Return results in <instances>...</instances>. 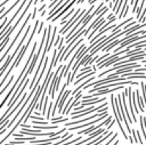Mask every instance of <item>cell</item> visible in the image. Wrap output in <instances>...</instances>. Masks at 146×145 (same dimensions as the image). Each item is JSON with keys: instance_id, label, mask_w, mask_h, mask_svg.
I'll return each instance as SVG.
<instances>
[{"instance_id": "obj_6", "label": "cell", "mask_w": 146, "mask_h": 145, "mask_svg": "<svg viewBox=\"0 0 146 145\" xmlns=\"http://www.w3.org/2000/svg\"><path fill=\"white\" fill-rule=\"evenodd\" d=\"M114 98H115V96H114V95H111L110 99H111L112 110H113V112H114V115H115V120H116V123L119 124V129H120V131L122 132V135H123L124 139H129V136L125 134V131H124V129H123V127H122V124H121V121H122V119L120 118V114H119V112H117V108H116V106H115V100H114Z\"/></svg>"}, {"instance_id": "obj_29", "label": "cell", "mask_w": 146, "mask_h": 145, "mask_svg": "<svg viewBox=\"0 0 146 145\" xmlns=\"http://www.w3.org/2000/svg\"><path fill=\"white\" fill-rule=\"evenodd\" d=\"M83 1H84V0H78V1H76V3H78V5H81Z\"/></svg>"}, {"instance_id": "obj_20", "label": "cell", "mask_w": 146, "mask_h": 145, "mask_svg": "<svg viewBox=\"0 0 146 145\" xmlns=\"http://www.w3.org/2000/svg\"><path fill=\"white\" fill-rule=\"evenodd\" d=\"M71 118H62V119H59V120H56L55 118L51 120V123L52 124H57V123H60V122H68V120H70Z\"/></svg>"}, {"instance_id": "obj_17", "label": "cell", "mask_w": 146, "mask_h": 145, "mask_svg": "<svg viewBox=\"0 0 146 145\" xmlns=\"http://www.w3.org/2000/svg\"><path fill=\"white\" fill-rule=\"evenodd\" d=\"M14 78H15V75H14V74H11V75L9 76V82H7V84H6V86H3V87L1 88V90H0V95H2V94L5 92V90H6V89L9 87V84H10V83L14 81Z\"/></svg>"}, {"instance_id": "obj_8", "label": "cell", "mask_w": 146, "mask_h": 145, "mask_svg": "<svg viewBox=\"0 0 146 145\" xmlns=\"http://www.w3.org/2000/svg\"><path fill=\"white\" fill-rule=\"evenodd\" d=\"M64 66L63 65H59L58 66V69L56 70V72H55V75L52 76V79H51V81H50V87H49V95H50V97L51 98H54L55 97V88H56V81H57V78H58V75H59V73H60V71H62V69H63Z\"/></svg>"}, {"instance_id": "obj_4", "label": "cell", "mask_w": 146, "mask_h": 145, "mask_svg": "<svg viewBox=\"0 0 146 145\" xmlns=\"http://www.w3.org/2000/svg\"><path fill=\"white\" fill-rule=\"evenodd\" d=\"M30 19H32V15H30V14H29V15H27V17L25 18V21L23 22V24H22V26L19 27V30H18V32L16 33V35H15V38L13 39V41H11V42L9 43V46L7 47V49H6V50H5L3 53H2V56H1V58H0V62H1V63H2L3 61H5V58H6V56L8 55V53H9V50H10V49L13 48V46L15 45V42H16V41L18 40V37H19V35H21V33H22V32L24 31V29H25V26H26V25H29V21H30Z\"/></svg>"}, {"instance_id": "obj_2", "label": "cell", "mask_w": 146, "mask_h": 145, "mask_svg": "<svg viewBox=\"0 0 146 145\" xmlns=\"http://www.w3.org/2000/svg\"><path fill=\"white\" fill-rule=\"evenodd\" d=\"M34 2V0H29V2H27V6L23 9V11L21 13V15H19V17H18V19L16 21V23L14 24V25H11V27L0 38V40H1V43H0V50H1V53H3L5 51V47H6V45H7V42L9 41V38H10V35H11V33L15 31V29L18 26V24L22 22V18H24V16H25V14L27 13V10H29V8L31 7V5Z\"/></svg>"}, {"instance_id": "obj_16", "label": "cell", "mask_w": 146, "mask_h": 145, "mask_svg": "<svg viewBox=\"0 0 146 145\" xmlns=\"http://www.w3.org/2000/svg\"><path fill=\"white\" fill-rule=\"evenodd\" d=\"M139 122H140V129H141V132H143V137L146 140V130H145L146 127L144 124V116H139Z\"/></svg>"}, {"instance_id": "obj_14", "label": "cell", "mask_w": 146, "mask_h": 145, "mask_svg": "<svg viewBox=\"0 0 146 145\" xmlns=\"http://www.w3.org/2000/svg\"><path fill=\"white\" fill-rule=\"evenodd\" d=\"M82 41H83V38H82V39H79V40L75 42V45H74V46H73V47H72V48L68 50V53L65 55V57H64V59H63V61H66V59H68V57L71 56V54L73 53V50H75V49H76V47H78V46H80Z\"/></svg>"}, {"instance_id": "obj_22", "label": "cell", "mask_w": 146, "mask_h": 145, "mask_svg": "<svg viewBox=\"0 0 146 145\" xmlns=\"http://www.w3.org/2000/svg\"><path fill=\"white\" fill-rule=\"evenodd\" d=\"M115 122H116V120H115V119H113V120H112V122H111V123H110V124L106 127V129H107V130H110V129H111V128L114 126V123H115Z\"/></svg>"}, {"instance_id": "obj_18", "label": "cell", "mask_w": 146, "mask_h": 145, "mask_svg": "<svg viewBox=\"0 0 146 145\" xmlns=\"http://www.w3.org/2000/svg\"><path fill=\"white\" fill-rule=\"evenodd\" d=\"M73 11H74V9H72V10H70L68 13H66L65 15H64V17H63V19L60 21V25H64L65 23H66V21H67V18L71 16V15H73Z\"/></svg>"}, {"instance_id": "obj_30", "label": "cell", "mask_w": 146, "mask_h": 145, "mask_svg": "<svg viewBox=\"0 0 146 145\" xmlns=\"http://www.w3.org/2000/svg\"><path fill=\"white\" fill-rule=\"evenodd\" d=\"M96 1H98V0H92V1H91V2H89V5H90V6H91V5H94V3H95V2H96Z\"/></svg>"}, {"instance_id": "obj_27", "label": "cell", "mask_w": 146, "mask_h": 145, "mask_svg": "<svg viewBox=\"0 0 146 145\" xmlns=\"http://www.w3.org/2000/svg\"><path fill=\"white\" fill-rule=\"evenodd\" d=\"M46 8V3H42V6L39 8V11H43V9Z\"/></svg>"}, {"instance_id": "obj_26", "label": "cell", "mask_w": 146, "mask_h": 145, "mask_svg": "<svg viewBox=\"0 0 146 145\" xmlns=\"http://www.w3.org/2000/svg\"><path fill=\"white\" fill-rule=\"evenodd\" d=\"M9 1H11V0H3L2 2H1V5H0V7L2 8V7H5V5L7 3V2H9Z\"/></svg>"}, {"instance_id": "obj_10", "label": "cell", "mask_w": 146, "mask_h": 145, "mask_svg": "<svg viewBox=\"0 0 146 145\" xmlns=\"http://www.w3.org/2000/svg\"><path fill=\"white\" fill-rule=\"evenodd\" d=\"M31 25H27V30L25 31V33H24V35L21 38V40H19V42H18V45H17V47H16V49L13 51V55L14 56H16V54L18 53V50H21L22 49V47H23V43H24V41H25V39H26V37H29V32L31 31Z\"/></svg>"}, {"instance_id": "obj_1", "label": "cell", "mask_w": 146, "mask_h": 145, "mask_svg": "<svg viewBox=\"0 0 146 145\" xmlns=\"http://www.w3.org/2000/svg\"><path fill=\"white\" fill-rule=\"evenodd\" d=\"M40 25V22L36 19V22H35V24H34V26L32 27V31H31V34L29 35V40H27V42L22 47V49L19 50V53H18V56L15 58V61L10 64V66H9V69H8V71H7V73H5V75L2 76V79H1V82H0V86L1 87H3V83L6 82V80L9 78V73H11V71L15 69V67H17L18 65H19V63H21V61H22V58L24 57V55H25V51L27 50V48H29V46H30V42L32 41V39H33V37H34V34H35V32H36V27Z\"/></svg>"}, {"instance_id": "obj_24", "label": "cell", "mask_w": 146, "mask_h": 145, "mask_svg": "<svg viewBox=\"0 0 146 145\" xmlns=\"http://www.w3.org/2000/svg\"><path fill=\"white\" fill-rule=\"evenodd\" d=\"M6 24H7V18H5V19H2V23H1V25H0V27H1V30L6 26Z\"/></svg>"}, {"instance_id": "obj_31", "label": "cell", "mask_w": 146, "mask_h": 145, "mask_svg": "<svg viewBox=\"0 0 146 145\" xmlns=\"http://www.w3.org/2000/svg\"><path fill=\"white\" fill-rule=\"evenodd\" d=\"M131 145H135V144H131ZM139 145H140V144H139Z\"/></svg>"}, {"instance_id": "obj_12", "label": "cell", "mask_w": 146, "mask_h": 145, "mask_svg": "<svg viewBox=\"0 0 146 145\" xmlns=\"http://www.w3.org/2000/svg\"><path fill=\"white\" fill-rule=\"evenodd\" d=\"M70 95H72V90H66L65 92H64V95L62 96V99H60V102H59V105H58V112L62 114V111H63V106H64V103L66 102V99L68 98V96Z\"/></svg>"}, {"instance_id": "obj_19", "label": "cell", "mask_w": 146, "mask_h": 145, "mask_svg": "<svg viewBox=\"0 0 146 145\" xmlns=\"http://www.w3.org/2000/svg\"><path fill=\"white\" fill-rule=\"evenodd\" d=\"M64 2H65V0H59V1H58V2H57V3H56V5H55V6H54V7L50 9V11H49V15H51V14H52V13H54V11H55L57 8H59V7H60V6H62Z\"/></svg>"}, {"instance_id": "obj_9", "label": "cell", "mask_w": 146, "mask_h": 145, "mask_svg": "<svg viewBox=\"0 0 146 145\" xmlns=\"http://www.w3.org/2000/svg\"><path fill=\"white\" fill-rule=\"evenodd\" d=\"M81 11H82V9H80V8H78V9L75 10V13L73 14V16H72L71 18H68V19L66 21V23L64 24V27H62V29L59 30V34H64V33H65L66 29H67V27H68V26L71 25V23H72V22H73V21H74V19L76 18V16H78V15H79V14H80Z\"/></svg>"}, {"instance_id": "obj_25", "label": "cell", "mask_w": 146, "mask_h": 145, "mask_svg": "<svg viewBox=\"0 0 146 145\" xmlns=\"http://www.w3.org/2000/svg\"><path fill=\"white\" fill-rule=\"evenodd\" d=\"M42 29H43V22H40V25H39V29H38V33H41Z\"/></svg>"}, {"instance_id": "obj_21", "label": "cell", "mask_w": 146, "mask_h": 145, "mask_svg": "<svg viewBox=\"0 0 146 145\" xmlns=\"http://www.w3.org/2000/svg\"><path fill=\"white\" fill-rule=\"evenodd\" d=\"M140 87H141V92H143V99H144V103L146 104V84H145V82H140Z\"/></svg>"}, {"instance_id": "obj_13", "label": "cell", "mask_w": 146, "mask_h": 145, "mask_svg": "<svg viewBox=\"0 0 146 145\" xmlns=\"http://www.w3.org/2000/svg\"><path fill=\"white\" fill-rule=\"evenodd\" d=\"M19 1H23V0H16V1H15V2H14V3L8 8V9H7V10H5V13H2V14L0 15V19H5V18H6V16H7V15H8V14H9V13H10V11H11V10L17 6V5H18V2H19Z\"/></svg>"}, {"instance_id": "obj_5", "label": "cell", "mask_w": 146, "mask_h": 145, "mask_svg": "<svg viewBox=\"0 0 146 145\" xmlns=\"http://www.w3.org/2000/svg\"><path fill=\"white\" fill-rule=\"evenodd\" d=\"M112 116L110 115L108 118H106L104 121H100V123H98V124H95V126H90L89 128H86V129H82V130H79L78 131V135L79 136H81V135H88V134H91V132H94V131H96V130H98L99 128H102V127H107V124L108 123H111L112 122Z\"/></svg>"}, {"instance_id": "obj_3", "label": "cell", "mask_w": 146, "mask_h": 145, "mask_svg": "<svg viewBox=\"0 0 146 145\" xmlns=\"http://www.w3.org/2000/svg\"><path fill=\"white\" fill-rule=\"evenodd\" d=\"M47 33H48V26L43 30V34H42V37H41V41H40V45H39V48H38V53L36 54H34V56H33V58H32V61H31V64H30V66H29V69H27V73L29 74H31L32 72H33V69H34V66H35V64H36V61H38V58H39V56L41 55V50H42V48L44 47V41L47 40Z\"/></svg>"}, {"instance_id": "obj_7", "label": "cell", "mask_w": 146, "mask_h": 145, "mask_svg": "<svg viewBox=\"0 0 146 145\" xmlns=\"http://www.w3.org/2000/svg\"><path fill=\"white\" fill-rule=\"evenodd\" d=\"M124 91H125V95H127V97H128V103H129V110H130V113H131V116H132V120H133V122L136 123L137 122V114H136V112H135V108H133V104H132V88L129 86L128 88H125L124 89Z\"/></svg>"}, {"instance_id": "obj_28", "label": "cell", "mask_w": 146, "mask_h": 145, "mask_svg": "<svg viewBox=\"0 0 146 145\" xmlns=\"http://www.w3.org/2000/svg\"><path fill=\"white\" fill-rule=\"evenodd\" d=\"M34 114H35L36 116H40V115H41V113H40V112H38V111H34Z\"/></svg>"}, {"instance_id": "obj_15", "label": "cell", "mask_w": 146, "mask_h": 145, "mask_svg": "<svg viewBox=\"0 0 146 145\" xmlns=\"http://www.w3.org/2000/svg\"><path fill=\"white\" fill-rule=\"evenodd\" d=\"M136 96H137V103H138V107H139V110L141 111V112H144L145 110H144V103H143V98L140 97V94H139V91H138V89L136 90Z\"/></svg>"}, {"instance_id": "obj_23", "label": "cell", "mask_w": 146, "mask_h": 145, "mask_svg": "<svg viewBox=\"0 0 146 145\" xmlns=\"http://www.w3.org/2000/svg\"><path fill=\"white\" fill-rule=\"evenodd\" d=\"M36 11H39V9L35 7V8L33 9V13H32V19H34V17H35V15H36Z\"/></svg>"}, {"instance_id": "obj_11", "label": "cell", "mask_w": 146, "mask_h": 145, "mask_svg": "<svg viewBox=\"0 0 146 145\" xmlns=\"http://www.w3.org/2000/svg\"><path fill=\"white\" fill-rule=\"evenodd\" d=\"M105 23H106V18H103L102 21H99V22L96 24V26L92 29V31L90 32V34H89V37H88V39L90 40V39H91V37H92V35H94L96 32H98L99 30H102V27L104 26V24H105Z\"/></svg>"}]
</instances>
